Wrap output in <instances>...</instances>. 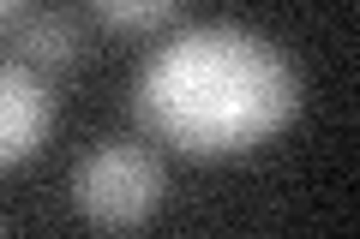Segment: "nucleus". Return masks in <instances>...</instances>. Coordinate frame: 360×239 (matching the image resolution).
<instances>
[{
  "label": "nucleus",
  "instance_id": "4",
  "mask_svg": "<svg viewBox=\"0 0 360 239\" xmlns=\"http://www.w3.org/2000/svg\"><path fill=\"white\" fill-rule=\"evenodd\" d=\"M6 48L25 66H72L84 54V18L66 6H18V18L6 25Z\"/></svg>",
  "mask_w": 360,
  "mask_h": 239
},
{
  "label": "nucleus",
  "instance_id": "1",
  "mask_svg": "<svg viewBox=\"0 0 360 239\" xmlns=\"http://www.w3.org/2000/svg\"><path fill=\"white\" fill-rule=\"evenodd\" d=\"M132 114L156 144L180 156H240L300 114V72L270 36L229 18L180 25L144 54L132 78Z\"/></svg>",
  "mask_w": 360,
  "mask_h": 239
},
{
  "label": "nucleus",
  "instance_id": "7",
  "mask_svg": "<svg viewBox=\"0 0 360 239\" xmlns=\"http://www.w3.org/2000/svg\"><path fill=\"white\" fill-rule=\"evenodd\" d=\"M0 239H6V227H0Z\"/></svg>",
  "mask_w": 360,
  "mask_h": 239
},
{
  "label": "nucleus",
  "instance_id": "6",
  "mask_svg": "<svg viewBox=\"0 0 360 239\" xmlns=\"http://www.w3.org/2000/svg\"><path fill=\"white\" fill-rule=\"evenodd\" d=\"M13 18H18V6H13V0H0V30L13 25Z\"/></svg>",
  "mask_w": 360,
  "mask_h": 239
},
{
  "label": "nucleus",
  "instance_id": "5",
  "mask_svg": "<svg viewBox=\"0 0 360 239\" xmlns=\"http://www.w3.org/2000/svg\"><path fill=\"white\" fill-rule=\"evenodd\" d=\"M90 18L108 25V30H139V36H150V30L174 25V0H96Z\"/></svg>",
  "mask_w": 360,
  "mask_h": 239
},
{
  "label": "nucleus",
  "instance_id": "3",
  "mask_svg": "<svg viewBox=\"0 0 360 239\" xmlns=\"http://www.w3.org/2000/svg\"><path fill=\"white\" fill-rule=\"evenodd\" d=\"M60 96H54L49 72L0 54V168H18L49 144Z\"/></svg>",
  "mask_w": 360,
  "mask_h": 239
},
{
  "label": "nucleus",
  "instance_id": "2",
  "mask_svg": "<svg viewBox=\"0 0 360 239\" xmlns=\"http://www.w3.org/2000/svg\"><path fill=\"white\" fill-rule=\"evenodd\" d=\"M168 191V168L150 144L139 138H108L72 162V203L96 227H144Z\"/></svg>",
  "mask_w": 360,
  "mask_h": 239
}]
</instances>
